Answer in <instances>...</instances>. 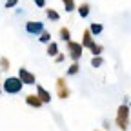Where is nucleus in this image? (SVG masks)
Returning a JSON list of instances; mask_svg holds the SVG:
<instances>
[{
    "label": "nucleus",
    "mask_w": 131,
    "mask_h": 131,
    "mask_svg": "<svg viewBox=\"0 0 131 131\" xmlns=\"http://www.w3.org/2000/svg\"><path fill=\"white\" fill-rule=\"evenodd\" d=\"M2 88H4L6 93L15 95V93H20V89L24 88V82L20 80V77H7L2 82Z\"/></svg>",
    "instance_id": "obj_1"
},
{
    "label": "nucleus",
    "mask_w": 131,
    "mask_h": 131,
    "mask_svg": "<svg viewBox=\"0 0 131 131\" xmlns=\"http://www.w3.org/2000/svg\"><path fill=\"white\" fill-rule=\"evenodd\" d=\"M117 126L122 129V131H127V127H129V106H126V104H122V106H118V109H117Z\"/></svg>",
    "instance_id": "obj_2"
},
{
    "label": "nucleus",
    "mask_w": 131,
    "mask_h": 131,
    "mask_svg": "<svg viewBox=\"0 0 131 131\" xmlns=\"http://www.w3.org/2000/svg\"><path fill=\"white\" fill-rule=\"evenodd\" d=\"M55 84H57V95H58V98H62V100L69 98L71 91H69V88H68V82H66V78H64V77H58Z\"/></svg>",
    "instance_id": "obj_3"
},
{
    "label": "nucleus",
    "mask_w": 131,
    "mask_h": 131,
    "mask_svg": "<svg viewBox=\"0 0 131 131\" xmlns=\"http://www.w3.org/2000/svg\"><path fill=\"white\" fill-rule=\"evenodd\" d=\"M68 51H69V57L73 62H78L80 57H82V51H84V46L78 44V42H68Z\"/></svg>",
    "instance_id": "obj_4"
},
{
    "label": "nucleus",
    "mask_w": 131,
    "mask_h": 131,
    "mask_svg": "<svg viewBox=\"0 0 131 131\" xmlns=\"http://www.w3.org/2000/svg\"><path fill=\"white\" fill-rule=\"evenodd\" d=\"M18 77H20V80L24 82V86H33V84L37 82L35 73H31V71L26 69V68H20V69H18Z\"/></svg>",
    "instance_id": "obj_5"
},
{
    "label": "nucleus",
    "mask_w": 131,
    "mask_h": 131,
    "mask_svg": "<svg viewBox=\"0 0 131 131\" xmlns=\"http://www.w3.org/2000/svg\"><path fill=\"white\" fill-rule=\"evenodd\" d=\"M26 31L29 35H40L44 31V24L42 22H27L26 24Z\"/></svg>",
    "instance_id": "obj_6"
},
{
    "label": "nucleus",
    "mask_w": 131,
    "mask_h": 131,
    "mask_svg": "<svg viewBox=\"0 0 131 131\" xmlns=\"http://www.w3.org/2000/svg\"><path fill=\"white\" fill-rule=\"evenodd\" d=\"M26 104L31 106V107H40L44 102L40 100V96H38V95L33 93V95H27V96H26Z\"/></svg>",
    "instance_id": "obj_7"
},
{
    "label": "nucleus",
    "mask_w": 131,
    "mask_h": 131,
    "mask_svg": "<svg viewBox=\"0 0 131 131\" xmlns=\"http://www.w3.org/2000/svg\"><path fill=\"white\" fill-rule=\"evenodd\" d=\"M37 95L40 96V100H42L44 104H49V102H51V95H49L42 86H37Z\"/></svg>",
    "instance_id": "obj_8"
},
{
    "label": "nucleus",
    "mask_w": 131,
    "mask_h": 131,
    "mask_svg": "<svg viewBox=\"0 0 131 131\" xmlns=\"http://www.w3.org/2000/svg\"><path fill=\"white\" fill-rule=\"evenodd\" d=\"M91 44H93V35H91V31H89V29H86V31H84V35H82V46L89 49Z\"/></svg>",
    "instance_id": "obj_9"
},
{
    "label": "nucleus",
    "mask_w": 131,
    "mask_h": 131,
    "mask_svg": "<svg viewBox=\"0 0 131 131\" xmlns=\"http://www.w3.org/2000/svg\"><path fill=\"white\" fill-rule=\"evenodd\" d=\"M89 51H91V55H93V57H100V55H102V51H104V47H102L100 44L93 42V44H91V47H89Z\"/></svg>",
    "instance_id": "obj_10"
},
{
    "label": "nucleus",
    "mask_w": 131,
    "mask_h": 131,
    "mask_svg": "<svg viewBox=\"0 0 131 131\" xmlns=\"http://www.w3.org/2000/svg\"><path fill=\"white\" fill-rule=\"evenodd\" d=\"M58 53H60V51H58V44H57V42H49V46H47V55L55 58Z\"/></svg>",
    "instance_id": "obj_11"
},
{
    "label": "nucleus",
    "mask_w": 131,
    "mask_h": 131,
    "mask_svg": "<svg viewBox=\"0 0 131 131\" xmlns=\"http://www.w3.org/2000/svg\"><path fill=\"white\" fill-rule=\"evenodd\" d=\"M89 31H91V35H100V33L104 31V26L95 22V24H91V26H89Z\"/></svg>",
    "instance_id": "obj_12"
},
{
    "label": "nucleus",
    "mask_w": 131,
    "mask_h": 131,
    "mask_svg": "<svg viewBox=\"0 0 131 131\" xmlns=\"http://www.w3.org/2000/svg\"><path fill=\"white\" fill-rule=\"evenodd\" d=\"M78 15L82 16V18H86V16L89 15V4H80L78 6Z\"/></svg>",
    "instance_id": "obj_13"
},
{
    "label": "nucleus",
    "mask_w": 131,
    "mask_h": 131,
    "mask_svg": "<svg viewBox=\"0 0 131 131\" xmlns=\"http://www.w3.org/2000/svg\"><path fill=\"white\" fill-rule=\"evenodd\" d=\"M60 38L66 40V42H71V33L68 27H60Z\"/></svg>",
    "instance_id": "obj_14"
},
{
    "label": "nucleus",
    "mask_w": 131,
    "mask_h": 131,
    "mask_svg": "<svg viewBox=\"0 0 131 131\" xmlns=\"http://www.w3.org/2000/svg\"><path fill=\"white\" fill-rule=\"evenodd\" d=\"M38 40L42 44H49V42H51V33H49V31H42L40 37H38Z\"/></svg>",
    "instance_id": "obj_15"
},
{
    "label": "nucleus",
    "mask_w": 131,
    "mask_h": 131,
    "mask_svg": "<svg viewBox=\"0 0 131 131\" xmlns=\"http://www.w3.org/2000/svg\"><path fill=\"white\" fill-rule=\"evenodd\" d=\"M78 69H80L78 62H73V64L69 66V69H68V75H69V77H75V75L78 73Z\"/></svg>",
    "instance_id": "obj_16"
},
{
    "label": "nucleus",
    "mask_w": 131,
    "mask_h": 131,
    "mask_svg": "<svg viewBox=\"0 0 131 131\" xmlns=\"http://www.w3.org/2000/svg\"><path fill=\"white\" fill-rule=\"evenodd\" d=\"M62 2H64V7H66L68 13H71L75 9V0H62Z\"/></svg>",
    "instance_id": "obj_17"
},
{
    "label": "nucleus",
    "mask_w": 131,
    "mask_h": 131,
    "mask_svg": "<svg viewBox=\"0 0 131 131\" xmlns=\"http://www.w3.org/2000/svg\"><path fill=\"white\" fill-rule=\"evenodd\" d=\"M46 15H47V18H51V20H55V22L60 18V15H58L55 9H47V11H46Z\"/></svg>",
    "instance_id": "obj_18"
},
{
    "label": "nucleus",
    "mask_w": 131,
    "mask_h": 131,
    "mask_svg": "<svg viewBox=\"0 0 131 131\" xmlns=\"http://www.w3.org/2000/svg\"><path fill=\"white\" fill-rule=\"evenodd\" d=\"M102 64H104V58L102 57H93L91 58V66H93V68H100Z\"/></svg>",
    "instance_id": "obj_19"
},
{
    "label": "nucleus",
    "mask_w": 131,
    "mask_h": 131,
    "mask_svg": "<svg viewBox=\"0 0 131 131\" xmlns=\"http://www.w3.org/2000/svg\"><path fill=\"white\" fill-rule=\"evenodd\" d=\"M0 69H9V58H6V57H0Z\"/></svg>",
    "instance_id": "obj_20"
},
{
    "label": "nucleus",
    "mask_w": 131,
    "mask_h": 131,
    "mask_svg": "<svg viewBox=\"0 0 131 131\" xmlns=\"http://www.w3.org/2000/svg\"><path fill=\"white\" fill-rule=\"evenodd\" d=\"M64 60H66V55H64V53H58V55L55 57V62H57V64H62Z\"/></svg>",
    "instance_id": "obj_21"
},
{
    "label": "nucleus",
    "mask_w": 131,
    "mask_h": 131,
    "mask_svg": "<svg viewBox=\"0 0 131 131\" xmlns=\"http://www.w3.org/2000/svg\"><path fill=\"white\" fill-rule=\"evenodd\" d=\"M16 4H18V0H6V7L9 9V7H15Z\"/></svg>",
    "instance_id": "obj_22"
},
{
    "label": "nucleus",
    "mask_w": 131,
    "mask_h": 131,
    "mask_svg": "<svg viewBox=\"0 0 131 131\" xmlns=\"http://www.w3.org/2000/svg\"><path fill=\"white\" fill-rule=\"evenodd\" d=\"M35 4H37L38 7H44V6H46V0H35Z\"/></svg>",
    "instance_id": "obj_23"
},
{
    "label": "nucleus",
    "mask_w": 131,
    "mask_h": 131,
    "mask_svg": "<svg viewBox=\"0 0 131 131\" xmlns=\"http://www.w3.org/2000/svg\"><path fill=\"white\" fill-rule=\"evenodd\" d=\"M2 89H4V88H2V84H0V93H2Z\"/></svg>",
    "instance_id": "obj_24"
},
{
    "label": "nucleus",
    "mask_w": 131,
    "mask_h": 131,
    "mask_svg": "<svg viewBox=\"0 0 131 131\" xmlns=\"http://www.w3.org/2000/svg\"><path fill=\"white\" fill-rule=\"evenodd\" d=\"M129 104H131V102H129Z\"/></svg>",
    "instance_id": "obj_25"
}]
</instances>
